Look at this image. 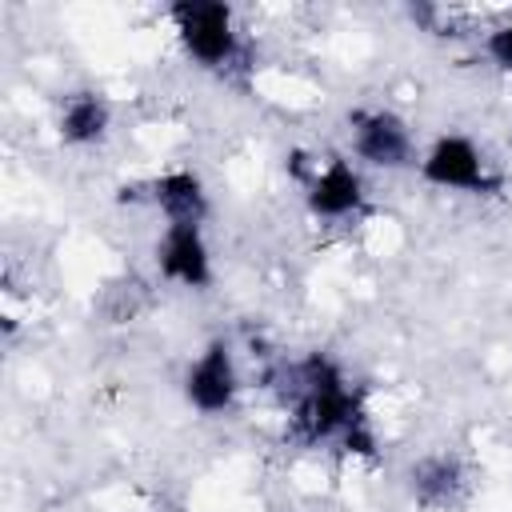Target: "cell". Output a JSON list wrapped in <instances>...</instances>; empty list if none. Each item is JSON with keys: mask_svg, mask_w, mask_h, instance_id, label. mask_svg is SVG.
<instances>
[{"mask_svg": "<svg viewBox=\"0 0 512 512\" xmlns=\"http://www.w3.org/2000/svg\"><path fill=\"white\" fill-rule=\"evenodd\" d=\"M420 180L432 188H448V192H468V196H496L504 188V176L488 168L484 152L460 136V132H444L428 144V152L420 156Z\"/></svg>", "mask_w": 512, "mask_h": 512, "instance_id": "3957f363", "label": "cell"}, {"mask_svg": "<svg viewBox=\"0 0 512 512\" xmlns=\"http://www.w3.org/2000/svg\"><path fill=\"white\" fill-rule=\"evenodd\" d=\"M144 196L164 212L168 224H204V216H208L204 180L188 168H176V172H164V176L148 180Z\"/></svg>", "mask_w": 512, "mask_h": 512, "instance_id": "ba28073f", "label": "cell"}, {"mask_svg": "<svg viewBox=\"0 0 512 512\" xmlns=\"http://www.w3.org/2000/svg\"><path fill=\"white\" fill-rule=\"evenodd\" d=\"M484 52H488V60H492L496 68L512 72V20L500 24V28H492V32L484 36Z\"/></svg>", "mask_w": 512, "mask_h": 512, "instance_id": "8fae6325", "label": "cell"}, {"mask_svg": "<svg viewBox=\"0 0 512 512\" xmlns=\"http://www.w3.org/2000/svg\"><path fill=\"white\" fill-rule=\"evenodd\" d=\"M292 436L300 444L336 440L348 452H376V436L368 428L360 392L324 352H308L292 368Z\"/></svg>", "mask_w": 512, "mask_h": 512, "instance_id": "6da1fadb", "label": "cell"}, {"mask_svg": "<svg viewBox=\"0 0 512 512\" xmlns=\"http://www.w3.org/2000/svg\"><path fill=\"white\" fill-rule=\"evenodd\" d=\"M156 268L164 280L180 288H208L212 284V256L204 244L200 224H164V236L156 244Z\"/></svg>", "mask_w": 512, "mask_h": 512, "instance_id": "8992f818", "label": "cell"}, {"mask_svg": "<svg viewBox=\"0 0 512 512\" xmlns=\"http://www.w3.org/2000/svg\"><path fill=\"white\" fill-rule=\"evenodd\" d=\"M304 200H308L312 216L344 220V216L364 208V180L344 156H328L324 164H316L312 180L304 184Z\"/></svg>", "mask_w": 512, "mask_h": 512, "instance_id": "52a82bcc", "label": "cell"}, {"mask_svg": "<svg viewBox=\"0 0 512 512\" xmlns=\"http://www.w3.org/2000/svg\"><path fill=\"white\" fill-rule=\"evenodd\" d=\"M348 124H352V148H356V156L364 164L388 168V172L420 164L412 128L396 112H388V108H356V112H348Z\"/></svg>", "mask_w": 512, "mask_h": 512, "instance_id": "277c9868", "label": "cell"}, {"mask_svg": "<svg viewBox=\"0 0 512 512\" xmlns=\"http://www.w3.org/2000/svg\"><path fill=\"white\" fill-rule=\"evenodd\" d=\"M172 28L188 60L208 72H228L244 56V40L236 32V16L224 0H176L168 8Z\"/></svg>", "mask_w": 512, "mask_h": 512, "instance_id": "7a4b0ae2", "label": "cell"}, {"mask_svg": "<svg viewBox=\"0 0 512 512\" xmlns=\"http://www.w3.org/2000/svg\"><path fill=\"white\" fill-rule=\"evenodd\" d=\"M236 360H232V348L224 340H212L184 372V400L204 412V416H220L232 408L236 400Z\"/></svg>", "mask_w": 512, "mask_h": 512, "instance_id": "5b68a950", "label": "cell"}, {"mask_svg": "<svg viewBox=\"0 0 512 512\" xmlns=\"http://www.w3.org/2000/svg\"><path fill=\"white\" fill-rule=\"evenodd\" d=\"M108 124H112V108L100 92H72L64 96L60 104V140L64 144H76V148H88V144H100L108 136Z\"/></svg>", "mask_w": 512, "mask_h": 512, "instance_id": "30bf717a", "label": "cell"}, {"mask_svg": "<svg viewBox=\"0 0 512 512\" xmlns=\"http://www.w3.org/2000/svg\"><path fill=\"white\" fill-rule=\"evenodd\" d=\"M464 488H468V476L456 456L436 452V456H420L408 468V492L424 508H456Z\"/></svg>", "mask_w": 512, "mask_h": 512, "instance_id": "9c48e42d", "label": "cell"}]
</instances>
